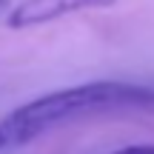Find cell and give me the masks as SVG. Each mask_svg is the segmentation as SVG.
<instances>
[{"label": "cell", "instance_id": "6da1fadb", "mask_svg": "<svg viewBox=\"0 0 154 154\" xmlns=\"http://www.w3.org/2000/svg\"><path fill=\"white\" fill-rule=\"evenodd\" d=\"M149 111L154 109V88L134 86V83L117 80H97L83 86L60 88V91L43 94L32 103L14 109L0 120V151L26 146L40 134L63 126V123L80 120L106 111Z\"/></svg>", "mask_w": 154, "mask_h": 154}, {"label": "cell", "instance_id": "7a4b0ae2", "mask_svg": "<svg viewBox=\"0 0 154 154\" xmlns=\"http://www.w3.org/2000/svg\"><path fill=\"white\" fill-rule=\"evenodd\" d=\"M117 0H20L14 9L6 14V26L9 29H32L43 26V23H54L66 14L88 9H109Z\"/></svg>", "mask_w": 154, "mask_h": 154}, {"label": "cell", "instance_id": "3957f363", "mask_svg": "<svg viewBox=\"0 0 154 154\" xmlns=\"http://www.w3.org/2000/svg\"><path fill=\"white\" fill-rule=\"evenodd\" d=\"M117 154H154V143H140V146H126Z\"/></svg>", "mask_w": 154, "mask_h": 154}]
</instances>
